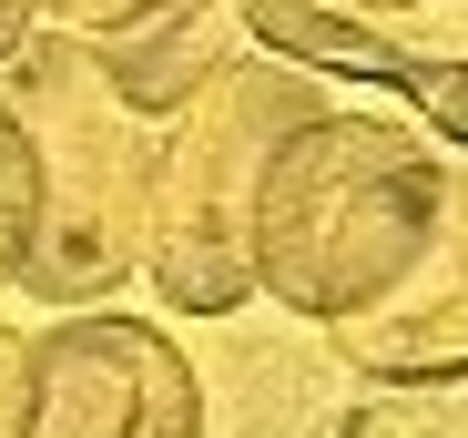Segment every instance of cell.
Segmentation results:
<instances>
[{"label":"cell","mask_w":468,"mask_h":438,"mask_svg":"<svg viewBox=\"0 0 468 438\" xmlns=\"http://www.w3.org/2000/svg\"><path fill=\"white\" fill-rule=\"evenodd\" d=\"M255 285L316 316L367 378L468 357V174L387 112L295 123L255 184Z\"/></svg>","instance_id":"1"},{"label":"cell","mask_w":468,"mask_h":438,"mask_svg":"<svg viewBox=\"0 0 468 438\" xmlns=\"http://www.w3.org/2000/svg\"><path fill=\"white\" fill-rule=\"evenodd\" d=\"M316 112L326 92L285 61H224L194 102L164 112L143 174V255H133V275H153L164 306L234 316L255 296V184L265 154Z\"/></svg>","instance_id":"2"},{"label":"cell","mask_w":468,"mask_h":438,"mask_svg":"<svg viewBox=\"0 0 468 438\" xmlns=\"http://www.w3.org/2000/svg\"><path fill=\"white\" fill-rule=\"evenodd\" d=\"M11 112L31 143V235L21 285L41 306H92L143 255V174H153V123L122 112V92L92 71L82 41H21L11 61Z\"/></svg>","instance_id":"3"},{"label":"cell","mask_w":468,"mask_h":438,"mask_svg":"<svg viewBox=\"0 0 468 438\" xmlns=\"http://www.w3.org/2000/svg\"><path fill=\"white\" fill-rule=\"evenodd\" d=\"M31 438H204L194 357L143 316H61L31 337Z\"/></svg>","instance_id":"4"},{"label":"cell","mask_w":468,"mask_h":438,"mask_svg":"<svg viewBox=\"0 0 468 438\" xmlns=\"http://www.w3.org/2000/svg\"><path fill=\"white\" fill-rule=\"evenodd\" d=\"M234 31H255V41H265V61H285V71L377 82V92L418 102L448 143H468V61L408 51L387 21H346V11H316V0H234Z\"/></svg>","instance_id":"5"},{"label":"cell","mask_w":468,"mask_h":438,"mask_svg":"<svg viewBox=\"0 0 468 438\" xmlns=\"http://www.w3.org/2000/svg\"><path fill=\"white\" fill-rule=\"evenodd\" d=\"M336 438H468V357L458 368H418V378H377Z\"/></svg>","instance_id":"6"},{"label":"cell","mask_w":468,"mask_h":438,"mask_svg":"<svg viewBox=\"0 0 468 438\" xmlns=\"http://www.w3.org/2000/svg\"><path fill=\"white\" fill-rule=\"evenodd\" d=\"M164 11H184V0H41L61 41H122V31H153Z\"/></svg>","instance_id":"7"},{"label":"cell","mask_w":468,"mask_h":438,"mask_svg":"<svg viewBox=\"0 0 468 438\" xmlns=\"http://www.w3.org/2000/svg\"><path fill=\"white\" fill-rule=\"evenodd\" d=\"M21 235H31V143H21V112L0 102V275L21 265Z\"/></svg>","instance_id":"8"},{"label":"cell","mask_w":468,"mask_h":438,"mask_svg":"<svg viewBox=\"0 0 468 438\" xmlns=\"http://www.w3.org/2000/svg\"><path fill=\"white\" fill-rule=\"evenodd\" d=\"M0 438H31V337L0 326Z\"/></svg>","instance_id":"9"},{"label":"cell","mask_w":468,"mask_h":438,"mask_svg":"<svg viewBox=\"0 0 468 438\" xmlns=\"http://www.w3.org/2000/svg\"><path fill=\"white\" fill-rule=\"evenodd\" d=\"M31 21H41V0H0V71L21 61V41H31Z\"/></svg>","instance_id":"10"},{"label":"cell","mask_w":468,"mask_h":438,"mask_svg":"<svg viewBox=\"0 0 468 438\" xmlns=\"http://www.w3.org/2000/svg\"><path fill=\"white\" fill-rule=\"evenodd\" d=\"M316 11H346V21H398V11H418V0H316Z\"/></svg>","instance_id":"11"}]
</instances>
